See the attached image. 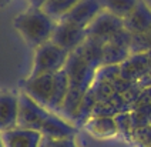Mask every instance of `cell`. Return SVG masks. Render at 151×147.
<instances>
[{"label":"cell","instance_id":"obj_1","mask_svg":"<svg viewBox=\"0 0 151 147\" xmlns=\"http://www.w3.org/2000/svg\"><path fill=\"white\" fill-rule=\"evenodd\" d=\"M70 83L66 70L57 73L42 74L37 77H27L23 84V92L34 102L53 113H59L67 97Z\"/></svg>","mask_w":151,"mask_h":147},{"label":"cell","instance_id":"obj_2","mask_svg":"<svg viewBox=\"0 0 151 147\" xmlns=\"http://www.w3.org/2000/svg\"><path fill=\"white\" fill-rule=\"evenodd\" d=\"M56 26V20H53L42 9L36 7H29L14 19V29L34 50L50 42Z\"/></svg>","mask_w":151,"mask_h":147},{"label":"cell","instance_id":"obj_3","mask_svg":"<svg viewBox=\"0 0 151 147\" xmlns=\"http://www.w3.org/2000/svg\"><path fill=\"white\" fill-rule=\"evenodd\" d=\"M68 56L70 53L54 44L51 40L42 44L34 50L33 67L29 77H37L42 74H50L63 70L66 67Z\"/></svg>","mask_w":151,"mask_h":147},{"label":"cell","instance_id":"obj_4","mask_svg":"<svg viewBox=\"0 0 151 147\" xmlns=\"http://www.w3.org/2000/svg\"><path fill=\"white\" fill-rule=\"evenodd\" d=\"M64 70L67 73L68 83H70L68 90L80 93V94H86L90 90V87L94 83V79H96V73H97V70L93 69L84 60L83 56L80 54L77 49L70 53Z\"/></svg>","mask_w":151,"mask_h":147},{"label":"cell","instance_id":"obj_5","mask_svg":"<svg viewBox=\"0 0 151 147\" xmlns=\"http://www.w3.org/2000/svg\"><path fill=\"white\" fill-rule=\"evenodd\" d=\"M19 119H17V127L27 130L40 131L44 127L47 119L50 117L51 112L44 109L43 106L34 102L30 96L20 92L19 93Z\"/></svg>","mask_w":151,"mask_h":147},{"label":"cell","instance_id":"obj_6","mask_svg":"<svg viewBox=\"0 0 151 147\" xmlns=\"http://www.w3.org/2000/svg\"><path fill=\"white\" fill-rule=\"evenodd\" d=\"M87 29L77 26L74 23H70L66 20L57 22V26L53 32L51 42L57 44L59 47L64 49L66 52L71 53L78 49L87 40Z\"/></svg>","mask_w":151,"mask_h":147},{"label":"cell","instance_id":"obj_7","mask_svg":"<svg viewBox=\"0 0 151 147\" xmlns=\"http://www.w3.org/2000/svg\"><path fill=\"white\" fill-rule=\"evenodd\" d=\"M131 36L133 35L130 32L123 29L116 36H113L109 42H106L103 66H120L131 56V52H130Z\"/></svg>","mask_w":151,"mask_h":147},{"label":"cell","instance_id":"obj_8","mask_svg":"<svg viewBox=\"0 0 151 147\" xmlns=\"http://www.w3.org/2000/svg\"><path fill=\"white\" fill-rule=\"evenodd\" d=\"M86 29L88 37H96L104 42H109L113 36H116L118 32L124 29V20L111 14L107 10H103Z\"/></svg>","mask_w":151,"mask_h":147},{"label":"cell","instance_id":"obj_9","mask_svg":"<svg viewBox=\"0 0 151 147\" xmlns=\"http://www.w3.org/2000/svg\"><path fill=\"white\" fill-rule=\"evenodd\" d=\"M104 10L101 0H80L61 20L87 27Z\"/></svg>","mask_w":151,"mask_h":147},{"label":"cell","instance_id":"obj_10","mask_svg":"<svg viewBox=\"0 0 151 147\" xmlns=\"http://www.w3.org/2000/svg\"><path fill=\"white\" fill-rule=\"evenodd\" d=\"M19 119V96L0 92V133L16 129Z\"/></svg>","mask_w":151,"mask_h":147},{"label":"cell","instance_id":"obj_11","mask_svg":"<svg viewBox=\"0 0 151 147\" xmlns=\"http://www.w3.org/2000/svg\"><path fill=\"white\" fill-rule=\"evenodd\" d=\"M124 20V29L131 35H143L151 30V7L140 0L134 10L127 16Z\"/></svg>","mask_w":151,"mask_h":147},{"label":"cell","instance_id":"obj_12","mask_svg":"<svg viewBox=\"0 0 151 147\" xmlns=\"http://www.w3.org/2000/svg\"><path fill=\"white\" fill-rule=\"evenodd\" d=\"M1 138L4 147H40L43 134L40 131L16 127V129L3 131Z\"/></svg>","mask_w":151,"mask_h":147},{"label":"cell","instance_id":"obj_13","mask_svg":"<svg viewBox=\"0 0 151 147\" xmlns=\"http://www.w3.org/2000/svg\"><path fill=\"white\" fill-rule=\"evenodd\" d=\"M83 127L96 138H110L118 133L116 119L109 116H93Z\"/></svg>","mask_w":151,"mask_h":147},{"label":"cell","instance_id":"obj_14","mask_svg":"<svg viewBox=\"0 0 151 147\" xmlns=\"http://www.w3.org/2000/svg\"><path fill=\"white\" fill-rule=\"evenodd\" d=\"M104 40L96 39V37H87V40L84 42L77 50L83 56V59L93 69L99 70L103 66V56H104Z\"/></svg>","mask_w":151,"mask_h":147},{"label":"cell","instance_id":"obj_15","mask_svg":"<svg viewBox=\"0 0 151 147\" xmlns=\"http://www.w3.org/2000/svg\"><path fill=\"white\" fill-rule=\"evenodd\" d=\"M78 1L80 0H47L42 10L46 14H49L53 20L60 22Z\"/></svg>","mask_w":151,"mask_h":147},{"label":"cell","instance_id":"obj_16","mask_svg":"<svg viewBox=\"0 0 151 147\" xmlns=\"http://www.w3.org/2000/svg\"><path fill=\"white\" fill-rule=\"evenodd\" d=\"M138 1L140 0H101L104 10L121 19H126L134 10Z\"/></svg>","mask_w":151,"mask_h":147},{"label":"cell","instance_id":"obj_17","mask_svg":"<svg viewBox=\"0 0 151 147\" xmlns=\"http://www.w3.org/2000/svg\"><path fill=\"white\" fill-rule=\"evenodd\" d=\"M130 117H131V126L134 131L137 129L151 126V104L143 103L135 106L130 112Z\"/></svg>","mask_w":151,"mask_h":147},{"label":"cell","instance_id":"obj_18","mask_svg":"<svg viewBox=\"0 0 151 147\" xmlns=\"http://www.w3.org/2000/svg\"><path fill=\"white\" fill-rule=\"evenodd\" d=\"M130 52L131 54L151 52V30L143 35H133L131 43H130Z\"/></svg>","mask_w":151,"mask_h":147},{"label":"cell","instance_id":"obj_19","mask_svg":"<svg viewBox=\"0 0 151 147\" xmlns=\"http://www.w3.org/2000/svg\"><path fill=\"white\" fill-rule=\"evenodd\" d=\"M40 147H78L74 138H50L44 137L40 143Z\"/></svg>","mask_w":151,"mask_h":147},{"label":"cell","instance_id":"obj_20","mask_svg":"<svg viewBox=\"0 0 151 147\" xmlns=\"http://www.w3.org/2000/svg\"><path fill=\"white\" fill-rule=\"evenodd\" d=\"M26 3L29 4V7H36V9H42L44 6V3L47 0H24Z\"/></svg>","mask_w":151,"mask_h":147},{"label":"cell","instance_id":"obj_21","mask_svg":"<svg viewBox=\"0 0 151 147\" xmlns=\"http://www.w3.org/2000/svg\"><path fill=\"white\" fill-rule=\"evenodd\" d=\"M0 147H4V143H3V138H1V133H0Z\"/></svg>","mask_w":151,"mask_h":147},{"label":"cell","instance_id":"obj_22","mask_svg":"<svg viewBox=\"0 0 151 147\" xmlns=\"http://www.w3.org/2000/svg\"><path fill=\"white\" fill-rule=\"evenodd\" d=\"M4 1H6V0H0V6H1V4H3Z\"/></svg>","mask_w":151,"mask_h":147}]
</instances>
